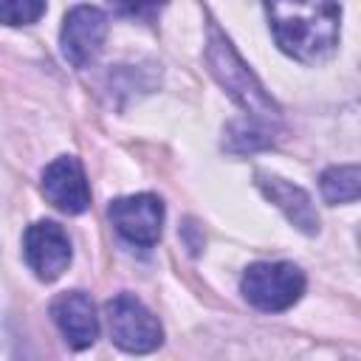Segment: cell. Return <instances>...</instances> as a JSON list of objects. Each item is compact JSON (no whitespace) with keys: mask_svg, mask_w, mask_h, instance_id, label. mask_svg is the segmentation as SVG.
Listing matches in <instances>:
<instances>
[{"mask_svg":"<svg viewBox=\"0 0 361 361\" xmlns=\"http://www.w3.org/2000/svg\"><path fill=\"white\" fill-rule=\"evenodd\" d=\"M276 45L299 62H319L338 42V0H265Z\"/></svg>","mask_w":361,"mask_h":361,"instance_id":"6da1fadb","label":"cell"},{"mask_svg":"<svg viewBox=\"0 0 361 361\" xmlns=\"http://www.w3.org/2000/svg\"><path fill=\"white\" fill-rule=\"evenodd\" d=\"M259 186L288 214V220L296 228H302L307 234H316L319 231V217L313 212V203H310V197L299 186H293V183H288L282 178H271V175H259Z\"/></svg>","mask_w":361,"mask_h":361,"instance_id":"30bf717a","label":"cell"},{"mask_svg":"<svg viewBox=\"0 0 361 361\" xmlns=\"http://www.w3.org/2000/svg\"><path fill=\"white\" fill-rule=\"evenodd\" d=\"M113 3L121 14L135 17V20H152L166 6V0H113Z\"/></svg>","mask_w":361,"mask_h":361,"instance_id":"4fadbf2b","label":"cell"},{"mask_svg":"<svg viewBox=\"0 0 361 361\" xmlns=\"http://www.w3.org/2000/svg\"><path fill=\"white\" fill-rule=\"evenodd\" d=\"M110 220L116 231L133 245H155L164 226V203L155 195H130L110 203Z\"/></svg>","mask_w":361,"mask_h":361,"instance_id":"5b68a950","label":"cell"},{"mask_svg":"<svg viewBox=\"0 0 361 361\" xmlns=\"http://www.w3.org/2000/svg\"><path fill=\"white\" fill-rule=\"evenodd\" d=\"M209 65H212L214 76L226 85V90H231V96H234L251 116H276V113H274V102H271L268 93L262 90V85L254 79V73L243 65V59L234 54V48H231L220 34H212Z\"/></svg>","mask_w":361,"mask_h":361,"instance_id":"3957f363","label":"cell"},{"mask_svg":"<svg viewBox=\"0 0 361 361\" xmlns=\"http://www.w3.org/2000/svg\"><path fill=\"white\" fill-rule=\"evenodd\" d=\"M107 327L113 341L127 353H149L164 341L158 319L130 293H118L107 302Z\"/></svg>","mask_w":361,"mask_h":361,"instance_id":"277c9868","label":"cell"},{"mask_svg":"<svg viewBox=\"0 0 361 361\" xmlns=\"http://www.w3.org/2000/svg\"><path fill=\"white\" fill-rule=\"evenodd\" d=\"M107 37V17L96 6H76L68 11L62 25V54L71 65L85 68L104 45Z\"/></svg>","mask_w":361,"mask_h":361,"instance_id":"8992f818","label":"cell"},{"mask_svg":"<svg viewBox=\"0 0 361 361\" xmlns=\"http://www.w3.org/2000/svg\"><path fill=\"white\" fill-rule=\"evenodd\" d=\"M25 259H28L31 271L45 282L62 276V271L71 262L68 234L51 220H39V223L28 226V231H25Z\"/></svg>","mask_w":361,"mask_h":361,"instance_id":"52a82bcc","label":"cell"},{"mask_svg":"<svg viewBox=\"0 0 361 361\" xmlns=\"http://www.w3.org/2000/svg\"><path fill=\"white\" fill-rule=\"evenodd\" d=\"M305 290V276L290 262H254L243 274L245 299L268 313L288 310Z\"/></svg>","mask_w":361,"mask_h":361,"instance_id":"7a4b0ae2","label":"cell"},{"mask_svg":"<svg viewBox=\"0 0 361 361\" xmlns=\"http://www.w3.org/2000/svg\"><path fill=\"white\" fill-rule=\"evenodd\" d=\"M45 0H0L3 25H31L42 17Z\"/></svg>","mask_w":361,"mask_h":361,"instance_id":"7c38bea8","label":"cell"},{"mask_svg":"<svg viewBox=\"0 0 361 361\" xmlns=\"http://www.w3.org/2000/svg\"><path fill=\"white\" fill-rule=\"evenodd\" d=\"M322 195L327 203H353L358 197V166H330L322 175Z\"/></svg>","mask_w":361,"mask_h":361,"instance_id":"8fae6325","label":"cell"},{"mask_svg":"<svg viewBox=\"0 0 361 361\" xmlns=\"http://www.w3.org/2000/svg\"><path fill=\"white\" fill-rule=\"evenodd\" d=\"M42 195L51 206H56L65 214H79L90 206V189L85 180V169L76 158L62 155L54 164H48L42 175Z\"/></svg>","mask_w":361,"mask_h":361,"instance_id":"ba28073f","label":"cell"},{"mask_svg":"<svg viewBox=\"0 0 361 361\" xmlns=\"http://www.w3.org/2000/svg\"><path fill=\"white\" fill-rule=\"evenodd\" d=\"M51 316L73 350L90 347L99 336V319H96L93 302L82 290H71V293L56 296L51 305Z\"/></svg>","mask_w":361,"mask_h":361,"instance_id":"9c48e42d","label":"cell"}]
</instances>
